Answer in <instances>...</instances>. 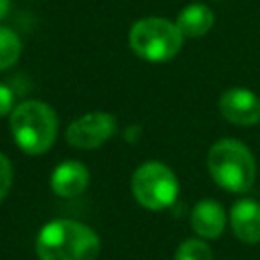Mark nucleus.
Returning a JSON list of instances; mask_svg holds the SVG:
<instances>
[{
	"instance_id": "obj_1",
	"label": "nucleus",
	"mask_w": 260,
	"mask_h": 260,
	"mask_svg": "<svg viewBox=\"0 0 260 260\" xmlns=\"http://www.w3.org/2000/svg\"><path fill=\"white\" fill-rule=\"evenodd\" d=\"M100 254L98 234L73 219H55L37 236L39 260H95Z\"/></svg>"
},
{
	"instance_id": "obj_2",
	"label": "nucleus",
	"mask_w": 260,
	"mask_h": 260,
	"mask_svg": "<svg viewBox=\"0 0 260 260\" xmlns=\"http://www.w3.org/2000/svg\"><path fill=\"white\" fill-rule=\"evenodd\" d=\"M57 116L43 102L26 100L10 114V132L20 150L28 154L47 152L57 138Z\"/></svg>"
},
{
	"instance_id": "obj_3",
	"label": "nucleus",
	"mask_w": 260,
	"mask_h": 260,
	"mask_svg": "<svg viewBox=\"0 0 260 260\" xmlns=\"http://www.w3.org/2000/svg\"><path fill=\"white\" fill-rule=\"evenodd\" d=\"M213 181L232 193H246L256 179V162L248 146L234 138L217 140L207 154Z\"/></svg>"
},
{
	"instance_id": "obj_4",
	"label": "nucleus",
	"mask_w": 260,
	"mask_h": 260,
	"mask_svg": "<svg viewBox=\"0 0 260 260\" xmlns=\"http://www.w3.org/2000/svg\"><path fill=\"white\" fill-rule=\"evenodd\" d=\"M183 45V32L167 18L148 16L132 24L130 49L144 61L162 63L173 59Z\"/></svg>"
},
{
	"instance_id": "obj_5",
	"label": "nucleus",
	"mask_w": 260,
	"mask_h": 260,
	"mask_svg": "<svg viewBox=\"0 0 260 260\" xmlns=\"http://www.w3.org/2000/svg\"><path fill=\"white\" fill-rule=\"evenodd\" d=\"M132 193L142 207L160 211L175 203L179 195V181L167 165L148 160L134 171Z\"/></svg>"
},
{
	"instance_id": "obj_6",
	"label": "nucleus",
	"mask_w": 260,
	"mask_h": 260,
	"mask_svg": "<svg viewBox=\"0 0 260 260\" xmlns=\"http://www.w3.org/2000/svg\"><path fill=\"white\" fill-rule=\"evenodd\" d=\"M114 134H116V118L108 112H91L69 124L67 142L75 148H98Z\"/></svg>"
},
{
	"instance_id": "obj_7",
	"label": "nucleus",
	"mask_w": 260,
	"mask_h": 260,
	"mask_svg": "<svg viewBox=\"0 0 260 260\" xmlns=\"http://www.w3.org/2000/svg\"><path fill=\"white\" fill-rule=\"evenodd\" d=\"M221 116L238 126H252L260 120V98L246 87H232L219 98Z\"/></svg>"
},
{
	"instance_id": "obj_8",
	"label": "nucleus",
	"mask_w": 260,
	"mask_h": 260,
	"mask_svg": "<svg viewBox=\"0 0 260 260\" xmlns=\"http://www.w3.org/2000/svg\"><path fill=\"white\" fill-rule=\"evenodd\" d=\"M89 183V171L79 160H63L51 175V189L59 197H77Z\"/></svg>"
},
{
	"instance_id": "obj_9",
	"label": "nucleus",
	"mask_w": 260,
	"mask_h": 260,
	"mask_svg": "<svg viewBox=\"0 0 260 260\" xmlns=\"http://www.w3.org/2000/svg\"><path fill=\"white\" fill-rule=\"evenodd\" d=\"M230 223L242 242H260V203L254 199L238 201L230 211Z\"/></svg>"
},
{
	"instance_id": "obj_10",
	"label": "nucleus",
	"mask_w": 260,
	"mask_h": 260,
	"mask_svg": "<svg viewBox=\"0 0 260 260\" xmlns=\"http://www.w3.org/2000/svg\"><path fill=\"white\" fill-rule=\"evenodd\" d=\"M191 228L201 238H217L225 228V213L223 207L213 199L199 201L191 211Z\"/></svg>"
},
{
	"instance_id": "obj_11",
	"label": "nucleus",
	"mask_w": 260,
	"mask_h": 260,
	"mask_svg": "<svg viewBox=\"0 0 260 260\" xmlns=\"http://www.w3.org/2000/svg\"><path fill=\"white\" fill-rule=\"evenodd\" d=\"M175 24L183 37H203L213 26V12L205 4H191L179 12Z\"/></svg>"
},
{
	"instance_id": "obj_12",
	"label": "nucleus",
	"mask_w": 260,
	"mask_h": 260,
	"mask_svg": "<svg viewBox=\"0 0 260 260\" xmlns=\"http://www.w3.org/2000/svg\"><path fill=\"white\" fill-rule=\"evenodd\" d=\"M20 51H22V45L16 32L0 26V71L12 67L18 61Z\"/></svg>"
},
{
	"instance_id": "obj_13",
	"label": "nucleus",
	"mask_w": 260,
	"mask_h": 260,
	"mask_svg": "<svg viewBox=\"0 0 260 260\" xmlns=\"http://www.w3.org/2000/svg\"><path fill=\"white\" fill-rule=\"evenodd\" d=\"M175 260H213L209 246L203 240H185L177 252H175Z\"/></svg>"
},
{
	"instance_id": "obj_14",
	"label": "nucleus",
	"mask_w": 260,
	"mask_h": 260,
	"mask_svg": "<svg viewBox=\"0 0 260 260\" xmlns=\"http://www.w3.org/2000/svg\"><path fill=\"white\" fill-rule=\"evenodd\" d=\"M10 185H12V167L10 160L0 152V201L8 195Z\"/></svg>"
},
{
	"instance_id": "obj_15",
	"label": "nucleus",
	"mask_w": 260,
	"mask_h": 260,
	"mask_svg": "<svg viewBox=\"0 0 260 260\" xmlns=\"http://www.w3.org/2000/svg\"><path fill=\"white\" fill-rule=\"evenodd\" d=\"M12 110H14V91L8 85L0 83V118L12 114Z\"/></svg>"
},
{
	"instance_id": "obj_16",
	"label": "nucleus",
	"mask_w": 260,
	"mask_h": 260,
	"mask_svg": "<svg viewBox=\"0 0 260 260\" xmlns=\"http://www.w3.org/2000/svg\"><path fill=\"white\" fill-rule=\"evenodd\" d=\"M6 10H8V0H0V18L6 14Z\"/></svg>"
}]
</instances>
